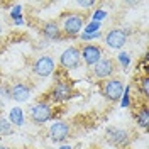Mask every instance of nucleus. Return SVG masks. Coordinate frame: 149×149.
Masks as SVG:
<instances>
[{"instance_id":"nucleus-1","label":"nucleus","mask_w":149,"mask_h":149,"mask_svg":"<svg viewBox=\"0 0 149 149\" xmlns=\"http://www.w3.org/2000/svg\"><path fill=\"white\" fill-rule=\"evenodd\" d=\"M74 93L76 92H74V88H73V83L68 78H61L49 90L47 100L51 103H63V102H68L70 98H73Z\"/></svg>"},{"instance_id":"nucleus-2","label":"nucleus","mask_w":149,"mask_h":149,"mask_svg":"<svg viewBox=\"0 0 149 149\" xmlns=\"http://www.w3.org/2000/svg\"><path fill=\"white\" fill-rule=\"evenodd\" d=\"M98 86H100V93L110 103L120 100L122 95H124V90H125L124 81H122L119 76H112V78L102 80V81H98Z\"/></svg>"},{"instance_id":"nucleus-3","label":"nucleus","mask_w":149,"mask_h":149,"mask_svg":"<svg viewBox=\"0 0 149 149\" xmlns=\"http://www.w3.org/2000/svg\"><path fill=\"white\" fill-rule=\"evenodd\" d=\"M85 26V15L81 14H65L61 15L59 27L63 32V37H76Z\"/></svg>"},{"instance_id":"nucleus-4","label":"nucleus","mask_w":149,"mask_h":149,"mask_svg":"<svg viewBox=\"0 0 149 149\" xmlns=\"http://www.w3.org/2000/svg\"><path fill=\"white\" fill-rule=\"evenodd\" d=\"M29 117H31V122H32V124H37V125L46 124L47 120H51V119L54 117L53 103L49 102V100H39L37 103L32 105Z\"/></svg>"},{"instance_id":"nucleus-5","label":"nucleus","mask_w":149,"mask_h":149,"mask_svg":"<svg viewBox=\"0 0 149 149\" xmlns=\"http://www.w3.org/2000/svg\"><path fill=\"white\" fill-rule=\"evenodd\" d=\"M117 66L119 65L115 63L113 58L103 56L97 65L92 66V73H93V76H95L98 81H102V80H107V78L115 76V73H117Z\"/></svg>"},{"instance_id":"nucleus-6","label":"nucleus","mask_w":149,"mask_h":149,"mask_svg":"<svg viewBox=\"0 0 149 149\" xmlns=\"http://www.w3.org/2000/svg\"><path fill=\"white\" fill-rule=\"evenodd\" d=\"M105 141L115 148H125L130 142V132L119 125H110L105 129Z\"/></svg>"},{"instance_id":"nucleus-7","label":"nucleus","mask_w":149,"mask_h":149,"mask_svg":"<svg viewBox=\"0 0 149 149\" xmlns=\"http://www.w3.org/2000/svg\"><path fill=\"white\" fill-rule=\"evenodd\" d=\"M80 65H81V56H80V49L76 46L66 47L61 53V56H59V66L63 70H66V71L78 70Z\"/></svg>"},{"instance_id":"nucleus-8","label":"nucleus","mask_w":149,"mask_h":149,"mask_svg":"<svg viewBox=\"0 0 149 149\" xmlns=\"http://www.w3.org/2000/svg\"><path fill=\"white\" fill-rule=\"evenodd\" d=\"M78 49H80V56H81L83 63L86 66H90V68L95 66L103 58V49H102V46H98V44L86 42V44H83V46L78 47Z\"/></svg>"},{"instance_id":"nucleus-9","label":"nucleus","mask_w":149,"mask_h":149,"mask_svg":"<svg viewBox=\"0 0 149 149\" xmlns=\"http://www.w3.org/2000/svg\"><path fill=\"white\" fill-rule=\"evenodd\" d=\"M54 59L51 58V56H39L36 61L32 63V73L39 76V78H47V76H51V74L54 73Z\"/></svg>"},{"instance_id":"nucleus-10","label":"nucleus","mask_w":149,"mask_h":149,"mask_svg":"<svg viewBox=\"0 0 149 149\" xmlns=\"http://www.w3.org/2000/svg\"><path fill=\"white\" fill-rule=\"evenodd\" d=\"M47 136H49V139L53 142H65L71 136V125L65 120H58L49 127Z\"/></svg>"},{"instance_id":"nucleus-11","label":"nucleus","mask_w":149,"mask_h":149,"mask_svg":"<svg viewBox=\"0 0 149 149\" xmlns=\"http://www.w3.org/2000/svg\"><path fill=\"white\" fill-rule=\"evenodd\" d=\"M127 36H129V32L124 29H112L105 34V44L110 49H120L125 46Z\"/></svg>"},{"instance_id":"nucleus-12","label":"nucleus","mask_w":149,"mask_h":149,"mask_svg":"<svg viewBox=\"0 0 149 149\" xmlns=\"http://www.w3.org/2000/svg\"><path fill=\"white\" fill-rule=\"evenodd\" d=\"M31 93H32V86L27 81H15L10 85V98L19 103L27 102Z\"/></svg>"},{"instance_id":"nucleus-13","label":"nucleus","mask_w":149,"mask_h":149,"mask_svg":"<svg viewBox=\"0 0 149 149\" xmlns=\"http://www.w3.org/2000/svg\"><path fill=\"white\" fill-rule=\"evenodd\" d=\"M42 36L49 41H63V32L58 20H49L42 26Z\"/></svg>"},{"instance_id":"nucleus-14","label":"nucleus","mask_w":149,"mask_h":149,"mask_svg":"<svg viewBox=\"0 0 149 149\" xmlns=\"http://www.w3.org/2000/svg\"><path fill=\"white\" fill-rule=\"evenodd\" d=\"M134 119H136V124L139 125L141 129L148 130L149 127V109H148V103H142L137 112H136V115H134Z\"/></svg>"},{"instance_id":"nucleus-15","label":"nucleus","mask_w":149,"mask_h":149,"mask_svg":"<svg viewBox=\"0 0 149 149\" xmlns=\"http://www.w3.org/2000/svg\"><path fill=\"white\" fill-rule=\"evenodd\" d=\"M9 122L12 124V125H15V127H20V125L24 124V115H22V110H20L19 107H15V109L10 110Z\"/></svg>"},{"instance_id":"nucleus-16","label":"nucleus","mask_w":149,"mask_h":149,"mask_svg":"<svg viewBox=\"0 0 149 149\" xmlns=\"http://www.w3.org/2000/svg\"><path fill=\"white\" fill-rule=\"evenodd\" d=\"M137 90H139V93L144 98H148V95H149V76L148 74H144L142 78H137Z\"/></svg>"},{"instance_id":"nucleus-17","label":"nucleus","mask_w":149,"mask_h":149,"mask_svg":"<svg viewBox=\"0 0 149 149\" xmlns=\"http://www.w3.org/2000/svg\"><path fill=\"white\" fill-rule=\"evenodd\" d=\"M14 134V125L9 122V119L0 117V136H10Z\"/></svg>"},{"instance_id":"nucleus-18","label":"nucleus","mask_w":149,"mask_h":149,"mask_svg":"<svg viewBox=\"0 0 149 149\" xmlns=\"http://www.w3.org/2000/svg\"><path fill=\"white\" fill-rule=\"evenodd\" d=\"M100 22H92V24H88L86 26V29H85L83 34H93V32H98V29H100Z\"/></svg>"},{"instance_id":"nucleus-19","label":"nucleus","mask_w":149,"mask_h":149,"mask_svg":"<svg viewBox=\"0 0 149 149\" xmlns=\"http://www.w3.org/2000/svg\"><path fill=\"white\" fill-rule=\"evenodd\" d=\"M0 97H3V98H10V86H0Z\"/></svg>"},{"instance_id":"nucleus-20","label":"nucleus","mask_w":149,"mask_h":149,"mask_svg":"<svg viewBox=\"0 0 149 149\" xmlns=\"http://www.w3.org/2000/svg\"><path fill=\"white\" fill-rule=\"evenodd\" d=\"M119 59H120V63H122L124 68H127V66H129V54H127V53H120Z\"/></svg>"},{"instance_id":"nucleus-21","label":"nucleus","mask_w":149,"mask_h":149,"mask_svg":"<svg viewBox=\"0 0 149 149\" xmlns=\"http://www.w3.org/2000/svg\"><path fill=\"white\" fill-rule=\"evenodd\" d=\"M95 37H100V32H93V34H81V41H90Z\"/></svg>"},{"instance_id":"nucleus-22","label":"nucleus","mask_w":149,"mask_h":149,"mask_svg":"<svg viewBox=\"0 0 149 149\" xmlns=\"http://www.w3.org/2000/svg\"><path fill=\"white\" fill-rule=\"evenodd\" d=\"M76 5H80V7L86 9V7H92V5H93V2H76Z\"/></svg>"},{"instance_id":"nucleus-23","label":"nucleus","mask_w":149,"mask_h":149,"mask_svg":"<svg viewBox=\"0 0 149 149\" xmlns=\"http://www.w3.org/2000/svg\"><path fill=\"white\" fill-rule=\"evenodd\" d=\"M93 17H95V22H98L102 17H105V12H103V10H98V14H95Z\"/></svg>"},{"instance_id":"nucleus-24","label":"nucleus","mask_w":149,"mask_h":149,"mask_svg":"<svg viewBox=\"0 0 149 149\" xmlns=\"http://www.w3.org/2000/svg\"><path fill=\"white\" fill-rule=\"evenodd\" d=\"M19 15H20V7H19V5H17L15 9L12 10V17H14V19L17 17V19H19Z\"/></svg>"},{"instance_id":"nucleus-25","label":"nucleus","mask_w":149,"mask_h":149,"mask_svg":"<svg viewBox=\"0 0 149 149\" xmlns=\"http://www.w3.org/2000/svg\"><path fill=\"white\" fill-rule=\"evenodd\" d=\"M61 149H71V148H68V146H63V148H61Z\"/></svg>"},{"instance_id":"nucleus-26","label":"nucleus","mask_w":149,"mask_h":149,"mask_svg":"<svg viewBox=\"0 0 149 149\" xmlns=\"http://www.w3.org/2000/svg\"><path fill=\"white\" fill-rule=\"evenodd\" d=\"M0 149H9V148H5V146H0Z\"/></svg>"},{"instance_id":"nucleus-27","label":"nucleus","mask_w":149,"mask_h":149,"mask_svg":"<svg viewBox=\"0 0 149 149\" xmlns=\"http://www.w3.org/2000/svg\"><path fill=\"white\" fill-rule=\"evenodd\" d=\"M0 37H2V26H0Z\"/></svg>"},{"instance_id":"nucleus-28","label":"nucleus","mask_w":149,"mask_h":149,"mask_svg":"<svg viewBox=\"0 0 149 149\" xmlns=\"http://www.w3.org/2000/svg\"><path fill=\"white\" fill-rule=\"evenodd\" d=\"M24 149H31V148H24Z\"/></svg>"}]
</instances>
